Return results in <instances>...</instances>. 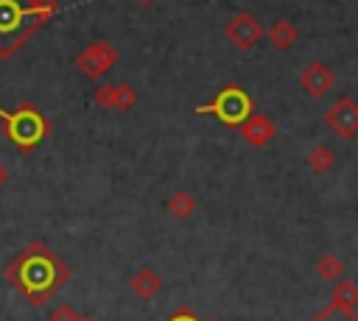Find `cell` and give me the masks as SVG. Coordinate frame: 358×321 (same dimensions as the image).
Returning <instances> with one entry per match:
<instances>
[{
  "label": "cell",
  "mask_w": 358,
  "mask_h": 321,
  "mask_svg": "<svg viewBox=\"0 0 358 321\" xmlns=\"http://www.w3.org/2000/svg\"><path fill=\"white\" fill-rule=\"evenodd\" d=\"M3 276L8 285L22 290L28 304L42 307L70 279V268L48 248V243L34 240L6 265Z\"/></svg>",
  "instance_id": "cell-1"
},
{
  "label": "cell",
  "mask_w": 358,
  "mask_h": 321,
  "mask_svg": "<svg viewBox=\"0 0 358 321\" xmlns=\"http://www.w3.org/2000/svg\"><path fill=\"white\" fill-rule=\"evenodd\" d=\"M56 0H0V59H11L56 14Z\"/></svg>",
  "instance_id": "cell-2"
},
{
  "label": "cell",
  "mask_w": 358,
  "mask_h": 321,
  "mask_svg": "<svg viewBox=\"0 0 358 321\" xmlns=\"http://www.w3.org/2000/svg\"><path fill=\"white\" fill-rule=\"evenodd\" d=\"M0 123H3V134L6 140L20 151V154H31L48 134H50V123L48 117L28 100H20L14 109H3L0 106Z\"/></svg>",
  "instance_id": "cell-3"
},
{
  "label": "cell",
  "mask_w": 358,
  "mask_h": 321,
  "mask_svg": "<svg viewBox=\"0 0 358 321\" xmlns=\"http://www.w3.org/2000/svg\"><path fill=\"white\" fill-rule=\"evenodd\" d=\"M199 114H215L224 126L229 128H238L249 114H252V98L243 87H235V84H227L210 103L199 106L196 109Z\"/></svg>",
  "instance_id": "cell-4"
},
{
  "label": "cell",
  "mask_w": 358,
  "mask_h": 321,
  "mask_svg": "<svg viewBox=\"0 0 358 321\" xmlns=\"http://www.w3.org/2000/svg\"><path fill=\"white\" fill-rule=\"evenodd\" d=\"M115 64H117V50H115V45L106 42V39L87 45V47L76 56V67H78V73H84L90 81H95L98 75L109 73Z\"/></svg>",
  "instance_id": "cell-5"
},
{
  "label": "cell",
  "mask_w": 358,
  "mask_h": 321,
  "mask_svg": "<svg viewBox=\"0 0 358 321\" xmlns=\"http://www.w3.org/2000/svg\"><path fill=\"white\" fill-rule=\"evenodd\" d=\"M224 33H227V39H229L238 50H252V47L263 39V25H260V20H257L252 11H238V14L227 22Z\"/></svg>",
  "instance_id": "cell-6"
},
{
  "label": "cell",
  "mask_w": 358,
  "mask_h": 321,
  "mask_svg": "<svg viewBox=\"0 0 358 321\" xmlns=\"http://www.w3.org/2000/svg\"><path fill=\"white\" fill-rule=\"evenodd\" d=\"M324 123L338 134V137H355L358 134V103L352 100V98H338L330 109H327V114H324Z\"/></svg>",
  "instance_id": "cell-7"
},
{
  "label": "cell",
  "mask_w": 358,
  "mask_h": 321,
  "mask_svg": "<svg viewBox=\"0 0 358 321\" xmlns=\"http://www.w3.org/2000/svg\"><path fill=\"white\" fill-rule=\"evenodd\" d=\"M296 84H299L302 92H308L310 98H322V95H327V92L336 87V73H333V67L324 64V61H310V64H305V70L299 73Z\"/></svg>",
  "instance_id": "cell-8"
},
{
  "label": "cell",
  "mask_w": 358,
  "mask_h": 321,
  "mask_svg": "<svg viewBox=\"0 0 358 321\" xmlns=\"http://www.w3.org/2000/svg\"><path fill=\"white\" fill-rule=\"evenodd\" d=\"M238 134L252 145V148H263L268 145L274 137H277V126L268 114H260V112H252L241 126H238Z\"/></svg>",
  "instance_id": "cell-9"
},
{
  "label": "cell",
  "mask_w": 358,
  "mask_h": 321,
  "mask_svg": "<svg viewBox=\"0 0 358 321\" xmlns=\"http://www.w3.org/2000/svg\"><path fill=\"white\" fill-rule=\"evenodd\" d=\"M129 290L137 296V299H143V301H148V299H154L159 290H162V279H159V274L154 271V268H140V271H134L131 274V279H129Z\"/></svg>",
  "instance_id": "cell-10"
},
{
  "label": "cell",
  "mask_w": 358,
  "mask_h": 321,
  "mask_svg": "<svg viewBox=\"0 0 358 321\" xmlns=\"http://www.w3.org/2000/svg\"><path fill=\"white\" fill-rule=\"evenodd\" d=\"M266 36H268V42H271V47H277V50H291L294 45H296V39H299V28L291 22V20H274L271 25H268V31H266Z\"/></svg>",
  "instance_id": "cell-11"
},
{
  "label": "cell",
  "mask_w": 358,
  "mask_h": 321,
  "mask_svg": "<svg viewBox=\"0 0 358 321\" xmlns=\"http://www.w3.org/2000/svg\"><path fill=\"white\" fill-rule=\"evenodd\" d=\"M330 307L338 310H355L358 307V285L352 279H338L330 293Z\"/></svg>",
  "instance_id": "cell-12"
},
{
  "label": "cell",
  "mask_w": 358,
  "mask_h": 321,
  "mask_svg": "<svg viewBox=\"0 0 358 321\" xmlns=\"http://www.w3.org/2000/svg\"><path fill=\"white\" fill-rule=\"evenodd\" d=\"M305 165H308L313 173L324 176V173H330L333 165H336V151H333L330 145H313V148L305 154Z\"/></svg>",
  "instance_id": "cell-13"
},
{
  "label": "cell",
  "mask_w": 358,
  "mask_h": 321,
  "mask_svg": "<svg viewBox=\"0 0 358 321\" xmlns=\"http://www.w3.org/2000/svg\"><path fill=\"white\" fill-rule=\"evenodd\" d=\"M165 209H168L173 218L185 221V218H190V215L196 212V198H193L187 190H176V193L165 201Z\"/></svg>",
  "instance_id": "cell-14"
},
{
  "label": "cell",
  "mask_w": 358,
  "mask_h": 321,
  "mask_svg": "<svg viewBox=\"0 0 358 321\" xmlns=\"http://www.w3.org/2000/svg\"><path fill=\"white\" fill-rule=\"evenodd\" d=\"M316 274H319V279H324V282H338L341 274H344L341 257H338V254H324V257L316 262Z\"/></svg>",
  "instance_id": "cell-15"
},
{
  "label": "cell",
  "mask_w": 358,
  "mask_h": 321,
  "mask_svg": "<svg viewBox=\"0 0 358 321\" xmlns=\"http://www.w3.org/2000/svg\"><path fill=\"white\" fill-rule=\"evenodd\" d=\"M137 106V92L129 84H115V109L117 112H129Z\"/></svg>",
  "instance_id": "cell-16"
},
{
  "label": "cell",
  "mask_w": 358,
  "mask_h": 321,
  "mask_svg": "<svg viewBox=\"0 0 358 321\" xmlns=\"http://www.w3.org/2000/svg\"><path fill=\"white\" fill-rule=\"evenodd\" d=\"M313 321H358V315L352 310H338V307H324Z\"/></svg>",
  "instance_id": "cell-17"
},
{
  "label": "cell",
  "mask_w": 358,
  "mask_h": 321,
  "mask_svg": "<svg viewBox=\"0 0 358 321\" xmlns=\"http://www.w3.org/2000/svg\"><path fill=\"white\" fill-rule=\"evenodd\" d=\"M95 103L101 109H115V84H101L95 92H92Z\"/></svg>",
  "instance_id": "cell-18"
},
{
  "label": "cell",
  "mask_w": 358,
  "mask_h": 321,
  "mask_svg": "<svg viewBox=\"0 0 358 321\" xmlns=\"http://www.w3.org/2000/svg\"><path fill=\"white\" fill-rule=\"evenodd\" d=\"M76 310L70 304H56L50 313H48V321H76Z\"/></svg>",
  "instance_id": "cell-19"
},
{
  "label": "cell",
  "mask_w": 358,
  "mask_h": 321,
  "mask_svg": "<svg viewBox=\"0 0 358 321\" xmlns=\"http://www.w3.org/2000/svg\"><path fill=\"white\" fill-rule=\"evenodd\" d=\"M168 321H199V318H196V315H193L187 307H179V310H176V313H173Z\"/></svg>",
  "instance_id": "cell-20"
},
{
  "label": "cell",
  "mask_w": 358,
  "mask_h": 321,
  "mask_svg": "<svg viewBox=\"0 0 358 321\" xmlns=\"http://www.w3.org/2000/svg\"><path fill=\"white\" fill-rule=\"evenodd\" d=\"M6 181H8V167H6L3 162H0V187H3Z\"/></svg>",
  "instance_id": "cell-21"
},
{
  "label": "cell",
  "mask_w": 358,
  "mask_h": 321,
  "mask_svg": "<svg viewBox=\"0 0 358 321\" xmlns=\"http://www.w3.org/2000/svg\"><path fill=\"white\" fill-rule=\"evenodd\" d=\"M76 321H95V318H90V315H81V313H78V315H76Z\"/></svg>",
  "instance_id": "cell-22"
},
{
  "label": "cell",
  "mask_w": 358,
  "mask_h": 321,
  "mask_svg": "<svg viewBox=\"0 0 358 321\" xmlns=\"http://www.w3.org/2000/svg\"><path fill=\"white\" fill-rule=\"evenodd\" d=\"M143 3H148V0H143Z\"/></svg>",
  "instance_id": "cell-23"
}]
</instances>
